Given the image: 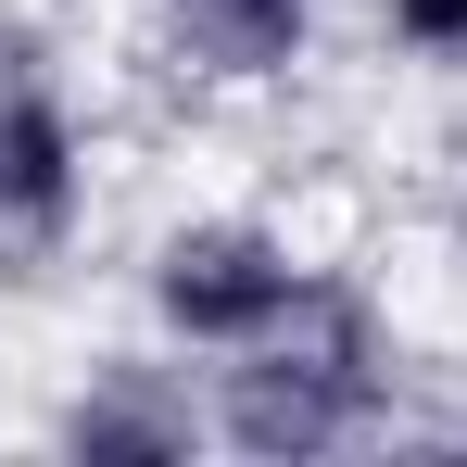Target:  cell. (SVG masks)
<instances>
[{"label":"cell","instance_id":"277c9868","mask_svg":"<svg viewBox=\"0 0 467 467\" xmlns=\"http://www.w3.org/2000/svg\"><path fill=\"white\" fill-rule=\"evenodd\" d=\"M328 38H341V0H140V64H164L190 101L304 88Z\"/></svg>","mask_w":467,"mask_h":467},{"label":"cell","instance_id":"6da1fadb","mask_svg":"<svg viewBox=\"0 0 467 467\" xmlns=\"http://www.w3.org/2000/svg\"><path fill=\"white\" fill-rule=\"evenodd\" d=\"M202 404H215V442H240V455H341V442L391 430L404 417V328H391L379 278L328 265V291L278 341L202 367Z\"/></svg>","mask_w":467,"mask_h":467},{"label":"cell","instance_id":"5b68a950","mask_svg":"<svg viewBox=\"0 0 467 467\" xmlns=\"http://www.w3.org/2000/svg\"><path fill=\"white\" fill-rule=\"evenodd\" d=\"M38 442H64V455H190V442H215V404H202V367L140 341V354L77 367L64 404L38 417Z\"/></svg>","mask_w":467,"mask_h":467},{"label":"cell","instance_id":"52a82bcc","mask_svg":"<svg viewBox=\"0 0 467 467\" xmlns=\"http://www.w3.org/2000/svg\"><path fill=\"white\" fill-rule=\"evenodd\" d=\"M455 253H467V228H455Z\"/></svg>","mask_w":467,"mask_h":467},{"label":"cell","instance_id":"7a4b0ae2","mask_svg":"<svg viewBox=\"0 0 467 467\" xmlns=\"http://www.w3.org/2000/svg\"><path fill=\"white\" fill-rule=\"evenodd\" d=\"M328 265L341 253H316L278 202H164L127 253V316L177 367H228L328 291Z\"/></svg>","mask_w":467,"mask_h":467},{"label":"cell","instance_id":"3957f363","mask_svg":"<svg viewBox=\"0 0 467 467\" xmlns=\"http://www.w3.org/2000/svg\"><path fill=\"white\" fill-rule=\"evenodd\" d=\"M101 228V127H88V88L0 38V278H38V265H77V240Z\"/></svg>","mask_w":467,"mask_h":467},{"label":"cell","instance_id":"8992f818","mask_svg":"<svg viewBox=\"0 0 467 467\" xmlns=\"http://www.w3.org/2000/svg\"><path fill=\"white\" fill-rule=\"evenodd\" d=\"M367 38H379L391 77L467 88V0H367Z\"/></svg>","mask_w":467,"mask_h":467}]
</instances>
